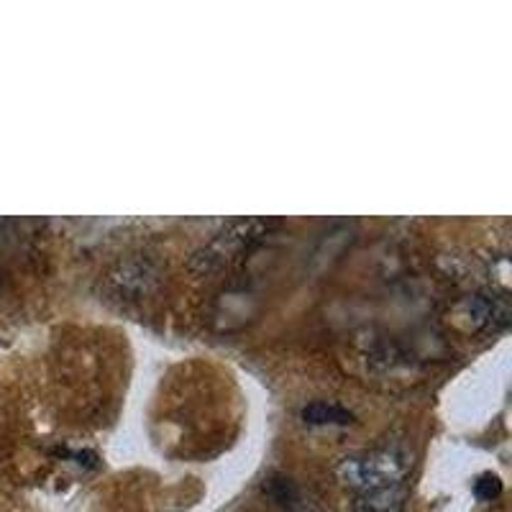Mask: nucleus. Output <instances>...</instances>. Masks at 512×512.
Instances as JSON below:
<instances>
[{"label": "nucleus", "mask_w": 512, "mask_h": 512, "mask_svg": "<svg viewBox=\"0 0 512 512\" xmlns=\"http://www.w3.org/2000/svg\"><path fill=\"white\" fill-rule=\"evenodd\" d=\"M410 464L413 461L408 454H402L397 448H382V451H369V454L344 459L338 466V477L356 492H367V489L402 482L405 474L410 472Z\"/></svg>", "instance_id": "f257e3e1"}, {"label": "nucleus", "mask_w": 512, "mask_h": 512, "mask_svg": "<svg viewBox=\"0 0 512 512\" xmlns=\"http://www.w3.org/2000/svg\"><path fill=\"white\" fill-rule=\"evenodd\" d=\"M274 226H280L277 221H262V218H241V221H231L216 239L210 241L203 251L195 254L192 259V269H198L203 274H213L231 264L236 254L244 249H251L256 241H262Z\"/></svg>", "instance_id": "f03ea898"}, {"label": "nucleus", "mask_w": 512, "mask_h": 512, "mask_svg": "<svg viewBox=\"0 0 512 512\" xmlns=\"http://www.w3.org/2000/svg\"><path fill=\"white\" fill-rule=\"evenodd\" d=\"M159 267L149 256H131L126 262L118 264L111 274V285L116 287L118 295L123 297H144L157 287Z\"/></svg>", "instance_id": "7ed1b4c3"}, {"label": "nucleus", "mask_w": 512, "mask_h": 512, "mask_svg": "<svg viewBox=\"0 0 512 512\" xmlns=\"http://www.w3.org/2000/svg\"><path fill=\"white\" fill-rule=\"evenodd\" d=\"M405 500H408L405 482L387 484V487L359 492L354 502V512H402L405 510Z\"/></svg>", "instance_id": "20e7f679"}, {"label": "nucleus", "mask_w": 512, "mask_h": 512, "mask_svg": "<svg viewBox=\"0 0 512 512\" xmlns=\"http://www.w3.org/2000/svg\"><path fill=\"white\" fill-rule=\"evenodd\" d=\"M469 310V318H472L474 326H502L507 320V305L505 300H497L495 295H477L466 303Z\"/></svg>", "instance_id": "39448f33"}, {"label": "nucleus", "mask_w": 512, "mask_h": 512, "mask_svg": "<svg viewBox=\"0 0 512 512\" xmlns=\"http://www.w3.org/2000/svg\"><path fill=\"white\" fill-rule=\"evenodd\" d=\"M300 415L310 425H349L354 420V413L341 405H333V402H310Z\"/></svg>", "instance_id": "423d86ee"}, {"label": "nucleus", "mask_w": 512, "mask_h": 512, "mask_svg": "<svg viewBox=\"0 0 512 512\" xmlns=\"http://www.w3.org/2000/svg\"><path fill=\"white\" fill-rule=\"evenodd\" d=\"M264 492L272 497L274 502L285 510H297L300 507V489L292 482L290 477H282V474H274V477L267 479L264 484Z\"/></svg>", "instance_id": "0eeeda50"}, {"label": "nucleus", "mask_w": 512, "mask_h": 512, "mask_svg": "<svg viewBox=\"0 0 512 512\" xmlns=\"http://www.w3.org/2000/svg\"><path fill=\"white\" fill-rule=\"evenodd\" d=\"M474 495L482 502H492L502 495V482L497 474H482V477L474 482Z\"/></svg>", "instance_id": "6e6552de"}]
</instances>
